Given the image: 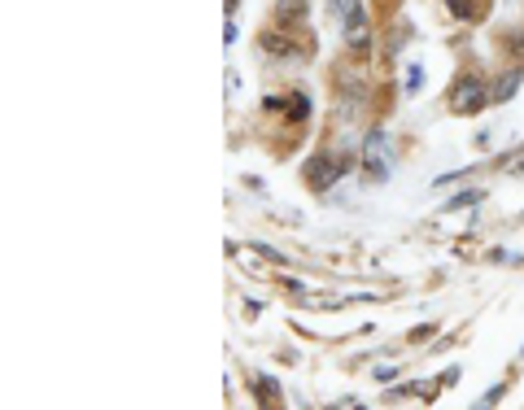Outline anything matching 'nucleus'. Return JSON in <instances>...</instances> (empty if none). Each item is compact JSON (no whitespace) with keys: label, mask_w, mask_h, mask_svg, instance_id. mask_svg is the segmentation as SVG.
<instances>
[{"label":"nucleus","mask_w":524,"mask_h":410,"mask_svg":"<svg viewBox=\"0 0 524 410\" xmlns=\"http://www.w3.org/2000/svg\"><path fill=\"white\" fill-rule=\"evenodd\" d=\"M455 18H476V0H446Z\"/></svg>","instance_id":"obj_6"},{"label":"nucleus","mask_w":524,"mask_h":410,"mask_svg":"<svg viewBox=\"0 0 524 410\" xmlns=\"http://www.w3.org/2000/svg\"><path fill=\"white\" fill-rule=\"evenodd\" d=\"M367 171H372V179H385L389 175V144H385V136H380V131H372V136H367Z\"/></svg>","instance_id":"obj_3"},{"label":"nucleus","mask_w":524,"mask_h":410,"mask_svg":"<svg viewBox=\"0 0 524 410\" xmlns=\"http://www.w3.org/2000/svg\"><path fill=\"white\" fill-rule=\"evenodd\" d=\"M341 175V162H332V158H315L311 166H306V179H311L315 188H324L328 179H337Z\"/></svg>","instance_id":"obj_4"},{"label":"nucleus","mask_w":524,"mask_h":410,"mask_svg":"<svg viewBox=\"0 0 524 410\" xmlns=\"http://www.w3.org/2000/svg\"><path fill=\"white\" fill-rule=\"evenodd\" d=\"M341 22H345V35H350V44L359 48H367V18H363V5L359 0H341Z\"/></svg>","instance_id":"obj_2"},{"label":"nucleus","mask_w":524,"mask_h":410,"mask_svg":"<svg viewBox=\"0 0 524 410\" xmlns=\"http://www.w3.org/2000/svg\"><path fill=\"white\" fill-rule=\"evenodd\" d=\"M276 14H280V22H297V18L306 14V0H280Z\"/></svg>","instance_id":"obj_5"},{"label":"nucleus","mask_w":524,"mask_h":410,"mask_svg":"<svg viewBox=\"0 0 524 410\" xmlns=\"http://www.w3.org/2000/svg\"><path fill=\"white\" fill-rule=\"evenodd\" d=\"M254 389H258V402H280V397H276L280 389H276V384H271V380H258Z\"/></svg>","instance_id":"obj_7"},{"label":"nucleus","mask_w":524,"mask_h":410,"mask_svg":"<svg viewBox=\"0 0 524 410\" xmlns=\"http://www.w3.org/2000/svg\"><path fill=\"white\" fill-rule=\"evenodd\" d=\"M485 96H490V92H485V83L472 75V79H463L459 88L450 92V110H455V114H472V110H481V105H485Z\"/></svg>","instance_id":"obj_1"}]
</instances>
